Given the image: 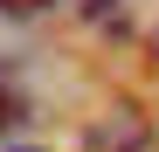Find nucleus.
<instances>
[{"mask_svg": "<svg viewBox=\"0 0 159 152\" xmlns=\"http://www.w3.org/2000/svg\"><path fill=\"white\" fill-rule=\"evenodd\" d=\"M83 152H152V132H145V118L118 111V118H104V124L83 132Z\"/></svg>", "mask_w": 159, "mask_h": 152, "instance_id": "obj_1", "label": "nucleus"}, {"mask_svg": "<svg viewBox=\"0 0 159 152\" xmlns=\"http://www.w3.org/2000/svg\"><path fill=\"white\" fill-rule=\"evenodd\" d=\"M42 7H56V0H0V14H42Z\"/></svg>", "mask_w": 159, "mask_h": 152, "instance_id": "obj_2", "label": "nucleus"}, {"mask_svg": "<svg viewBox=\"0 0 159 152\" xmlns=\"http://www.w3.org/2000/svg\"><path fill=\"white\" fill-rule=\"evenodd\" d=\"M14 118H21V104H14V90H0V132H7Z\"/></svg>", "mask_w": 159, "mask_h": 152, "instance_id": "obj_3", "label": "nucleus"}, {"mask_svg": "<svg viewBox=\"0 0 159 152\" xmlns=\"http://www.w3.org/2000/svg\"><path fill=\"white\" fill-rule=\"evenodd\" d=\"M152 56H159V28H152Z\"/></svg>", "mask_w": 159, "mask_h": 152, "instance_id": "obj_4", "label": "nucleus"}]
</instances>
